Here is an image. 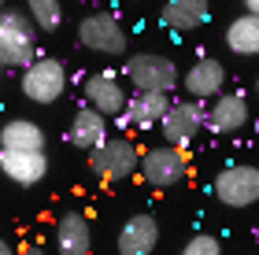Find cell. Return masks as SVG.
<instances>
[{
	"mask_svg": "<svg viewBox=\"0 0 259 255\" xmlns=\"http://www.w3.org/2000/svg\"><path fill=\"white\" fill-rule=\"evenodd\" d=\"M137 167H141V174H145L148 185H156V189H170V185L185 181V174H189V159H185V152H178V148H152Z\"/></svg>",
	"mask_w": 259,
	"mask_h": 255,
	"instance_id": "ba28073f",
	"label": "cell"
},
{
	"mask_svg": "<svg viewBox=\"0 0 259 255\" xmlns=\"http://www.w3.org/2000/svg\"><path fill=\"white\" fill-rule=\"evenodd\" d=\"M207 15L211 11H207L204 0H170V4L159 11L163 26H170V30H196V26L207 22Z\"/></svg>",
	"mask_w": 259,
	"mask_h": 255,
	"instance_id": "ac0fdd59",
	"label": "cell"
},
{
	"mask_svg": "<svg viewBox=\"0 0 259 255\" xmlns=\"http://www.w3.org/2000/svg\"><path fill=\"white\" fill-rule=\"evenodd\" d=\"M200 126H204V108H200L196 100H178V104H170L167 115L159 119V130H163V137H167V144L178 148V152H182L185 144L196 141Z\"/></svg>",
	"mask_w": 259,
	"mask_h": 255,
	"instance_id": "52a82bcc",
	"label": "cell"
},
{
	"mask_svg": "<svg viewBox=\"0 0 259 255\" xmlns=\"http://www.w3.org/2000/svg\"><path fill=\"white\" fill-rule=\"evenodd\" d=\"M78 41H81V48L104 52V56H122L126 52V33H122L119 19L111 11H97V15L81 19L78 22Z\"/></svg>",
	"mask_w": 259,
	"mask_h": 255,
	"instance_id": "277c9868",
	"label": "cell"
},
{
	"mask_svg": "<svg viewBox=\"0 0 259 255\" xmlns=\"http://www.w3.org/2000/svg\"><path fill=\"white\" fill-rule=\"evenodd\" d=\"M85 108H93L97 115H122L126 108V89L119 85V78L108 74V71H97V74H89L85 78Z\"/></svg>",
	"mask_w": 259,
	"mask_h": 255,
	"instance_id": "9c48e42d",
	"label": "cell"
},
{
	"mask_svg": "<svg viewBox=\"0 0 259 255\" xmlns=\"http://www.w3.org/2000/svg\"><path fill=\"white\" fill-rule=\"evenodd\" d=\"M0 63L4 67L33 63V26L22 11H0Z\"/></svg>",
	"mask_w": 259,
	"mask_h": 255,
	"instance_id": "3957f363",
	"label": "cell"
},
{
	"mask_svg": "<svg viewBox=\"0 0 259 255\" xmlns=\"http://www.w3.org/2000/svg\"><path fill=\"white\" fill-rule=\"evenodd\" d=\"M15 255H45V251H41V248H33V244H26V248L15 251Z\"/></svg>",
	"mask_w": 259,
	"mask_h": 255,
	"instance_id": "7402d4cb",
	"label": "cell"
},
{
	"mask_svg": "<svg viewBox=\"0 0 259 255\" xmlns=\"http://www.w3.org/2000/svg\"><path fill=\"white\" fill-rule=\"evenodd\" d=\"M0 255H15V248H11V244H8L4 237H0Z\"/></svg>",
	"mask_w": 259,
	"mask_h": 255,
	"instance_id": "603a6c76",
	"label": "cell"
},
{
	"mask_svg": "<svg viewBox=\"0 0 259 255\" xmlns=\"http://www.w3.org/2000/svg\"><path fill=\"white\" fill-rule=\"evenodd\" d=\"M0 11H4V8H0Z\"/></svg>",
	"mask_w": 259,
	"mask_h": 255,
	"instance_id": "cb8c5ba5",
	"label": "cell"
},
{
	"mask_svg": "<svg viewBox=\"0 0 259 255\" xmlns=\"http://www.w3.org/2000/svg\"><path fill=\"white\" fill-rule=\"evenodd\" d=\"M67 89V71L60 60H33L26 67V74H22V92H26V100L33 104H56L63 96Z\"/></svg>",
	"mask_w": 259,
	"mask_h": 255,
	"instance_id": "5b68a950",
	"label": "cell"
},
{
	"mask_svg": "<svg viewBox=\"0 0 259 255\" xmlns=\"http://www.w3.org/2000/svg\"><path fill=\"white\" fill-rule=\"evenodd\" d=\"M182 255H222V244H219V237H211V233H196V237H189V244L182 248Z\"/></svg>",
	"mask_w": 259,
	"mask_h": 255,
	"instance_id": "44dd1931",
	"label": "cell"
},
{
	"mask_svg": "<svg viewBox=\"0 0 259 255\" xmlns=\"http://www.w3.org/2000/svg\"><path fill=\"white\" fill-rule=\"evenodd\" d=\"M56 244H60V255H89V248H93L89 222L78 211H67L60 218V226H56Z\"/></svg>",
	"mask_w": 259,
	"mask_h": 255,
	"instance_id": "9a60e30c",
	"label": "cell"
},
{
	"mask_svg": "<svg viewBox=\"0 0 259 255\" xmlns=\"http://www.w3.org/2000/svg\"><path fill=\"white\" fill-rule=\"evenodd\" d=\"M0 148L4 152H45V130L30 119H11L0 130Z\"/></svg>",
	"mask_w": 259,
	"mask_h": 255,
	"instance_id": "5bb4252c",
	"label": "cell"
},
{
	"mask_svg": "<svg viewBox=\"0 0 259 255\" xmlns=\"http://www.w3.org/2000/svg\"><path fill=\"white\" fill-rule=\"evenodd\" d=\"M170 108V96H156V92H134L126 96V108H122V122L130 126H152L159 122Z\"/></svg>",
	"mask_w": 259,
	"mask_h": 255,
	"instance_id": "e0dca14e",
	"label": "cell"
},
{
	"mask_svg": "<svg viewBox=\"0 0 259 255\" xmlns=\"http://www.w3.org/2000/svg\"><path fill=\"white\" fill-rule=\"evenodd\" d=\"M204 122L215 133H237V130H244V122H248V104H244L241 92H219L215 104H211V111L204 115Z\"/></svg>",
	"mask_w": 259,
	"mask_h": 255,
	"instance_id": "30bf717a",
	"label": "cell"
},
{
	"mask_svg": "<svg viewBox=\"0 0 259 255\" xmlns=\"http://www.w3.org/2000/svg\"><path fill=\"white\" fill-rule=\"evenodd\" d=\"M104 141H108V119L97 115L93 108H81L74 119H70V144L93 152V148H100Z\"/></svg>",
	"mask_w": 259,
	"mask_h": 255,
	"instance_id": "2e32d148",
	"label": "cell"
},
{
	"mask_svg": "<svg viewBox=\"0 0 259 255\" xmlns=\"http://www.w3.org/2000/svg\"><path fill=\"white\" fill-rule=\"evenodd\" d=\"M126 78L137 92H156V96H170V89L178 85V67L167 56L141 52L126 63Z\"/></svg>",
	"mask_w": 259,
	"mask_h": 255,
	"instance_id": "6da1fadb",
	"label": "cell"
},
{
	"mask_svg": "<svg viewBox=\"0 0 259 255\" xmlns=\"http://www.w3.org/2000/svg\"><path fill=\"white\" fill-rule=\"evenodd\" d=\"M159 240V222L152 215H134L119 233V255H152Z\"/></svg>",
	"mask_w": 259,
	"mask_h": 255,
	"instance_id": "7c38bea8",
	"label": "cell"
},
{
	"mask_svg": "<svg viewBox=\"0 0 259 255\" xmlns=\"http://www.w3.org/2000/svg\"><path fill=\"white\" fill-rule=\"evenodd\" d=\"M0 170L15 185H37L49 174V159L45 152H4L0 148Z\"/></svg>",
	"mask_w": 259,
	"mask_h": 255,
	"instance_id": "4fadbf2b",
	"label": "cell"
},
{
	"mask_svg": "<svg viewBox=\"0 0 259 255\" xmlns=\"http://www.w3.org/2000/svg\"><path fill=\"white\" fill-rule=\"evenodd\" d=\"M137 163H141V152H137L134 141H126V137H108L100 148H93V152H89V167L104 181L130 178V174L137 170Z\"/></svg>",
	"mask_w": 259,
	"mask_h": 255,
	"instance_id": "7a4b0ae2",
	"label": "cell"
},
{
	"mask_svg": "<svg viewBox=\"0 0 259 255\" xmlns=\"http://www.w3.org/2000/svg\"><path fill=\"white\" fill-rule=\"evenodd\" d=\"M30 19H33V30H60L63 8L56 0H30Z\"/></svg>",
	"mask_w": 259,
	"mask_h": 255,
	"instance_id": "ffe728a7",
	"label": "cell"
},
{
	"mask_svg": "<svg viewBox=\"0 0 259 255\" xmlns=\"http://www.w3.org/2000/svg\"><path fill=\"white\" fill-rule=\"evenodd\" d=\"M226 48L237 56H255L259 52V22L252 15H241L226 26Z\"/></svg>",
	"mask_w": 259,
	"mask_h": 255,
	"instance_id": "d6986e66",
	"label": "cell"
},
{
	"mask_svg": "<svg viewBox=\"0 0 259 255\" xmlns=\"http://www.w3.org/2000/svg\"><path fill=\"white\" fill-rule=\"evenodd\" d=\"M215 196L226 207L241 211V207H252L259 200V170L255 167H226L215 178Z\"/></svg>",
	"mask_w": 259,
	"mask_h": 255,
	"instance_id": "8992f818",
	"label": "cell"
},
{
	"mask_svg": "<svg viewBox=\"0 0 259 255\" xmlns=\"http://www.w3.org/2000/svg\"><path fill=\"white\" fill-rule=\"evenodd\" d=\"M222 85H226V67H222L219 60H211V56L196 60L189 67V74H185V89H189V96L196 104L207 100V96H219Z\"/></svg>",
	"mask_w": 259,
	"mask_h": 255,
	"instance_id": "8fae6325",
	"label": "cell"
}]
</instances>
